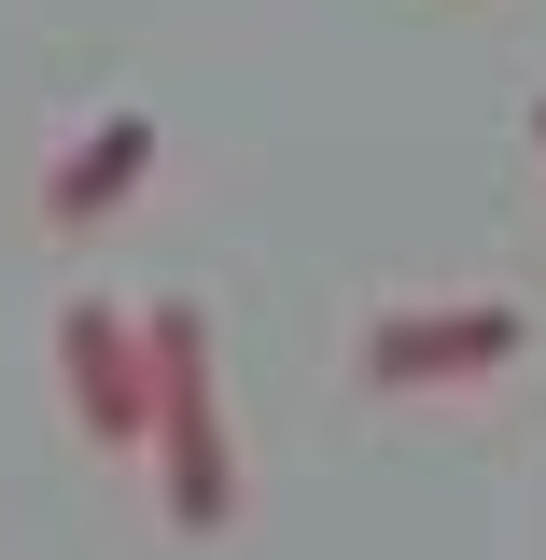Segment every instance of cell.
<instances>
[{
    "mask_svg": "<svg viewBox=\"0 0 546 560\" xmlns=\"http://www.w3.org/2000/svg\"><path fill=\"white\" fill-rule=\"evenodd\" d=\"M533 140H546V98H533Z\"/></svg>",
    "mask_w": 546,
    "mask_h": 560,
    "instance_id": "5",
    "label": "cell"
},
{
    "mask_svg": "<svg viewBox=\"0 0 546 560\" xmlns=\"http://www.w3.org/2000/svg\"><path fill=\"white\" fill-rule=\"evenodd\" d=\"M57 393H70V420H84L98 448H140V434H154V350H140V308L70 294V308H57Z\"/></svg>",
    "mask_w": 546,
    "mask_h": 560,
    "instance_id": "2",
    "label": "cell"
},
{
    "mask_svg": "<svg viewBox=\"0 0 546 560\" xmlns=\"http://www.w3.org/2000/svg\"><path fill=\"white\" fill-rule=\"evenodd\" d=\"M140 183H154V113H140V98H113V113H98V127L43 168V224H70V238H84V224H113Z\"/></svg>",
    "mask_w": 546,
    "mask_h": 560,
    "instance_id": "4",
    "label": "cell"
},
{
    "mask_svg": "<svg viewBox=\"0 0 546 560\" xmlns=\"http://www.w3.org/2000/svg\"><path fill=\"white\" fill-rule=\"evenodd\" d=\"M140 350H154V477H169V518L183 533H224L239 518V448H224V378H210V308L154 294L140 308Z\"/></svg>",
    "mask_w": 546,
    "mask_h": 560,
    "instance_id": "1",
    "label": "cell"
},
{
    "mask_svg": "<svg viewBox=\"0 0 546 560\" xmlns=\"http://www.w3.org/2000/svg\"><path fill=\"white\" fill-rule=\"evenodd\" d=\"M519 308L504 294H463V308H379L364 323V378L379 393H449V378H490V364H519Z\"/></svg>",
    "mask_w": 546,
    "mask_h": 560,
    "instance_id": "3",
    "label": "cell"
}]
</instances>
